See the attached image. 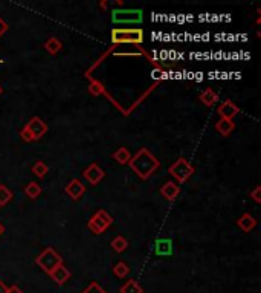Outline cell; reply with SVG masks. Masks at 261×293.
Returning <instances> with one entry per match:
<instances>
[{
    "label": "cell",
    "mask_w": 261,
    "mask_h": 293,
    "mask_svg": "<svg viewBox=\"0 0 261 293\" xmlns=\"http://www.w3.org/2000/svg\"><path fill=\"white\" fill-rule=\"evenodd\" d=\"M160 194L163 195L165 199L173 202L177 199V195L180 194V186L176 182H167L162 188H160Z\"/></svg>",
    "instance_id": "cell-13"
},
{
    "label": "cell",
    "mask_w": 261,
    "mask_h": 293,
    "mask_svg": "<svg viewBox=\"0 0 261 293\" xmlns=\"http://www.w3.org/2000/svg\"><path fill=\"white\" fill-rule=\"evenodd\" d=\"M3 232H5V226L2 225V222H0V237L3 235Z\"/></svg>",
    "instance_id": "cell-32"
},
{
    "label": "cell",
    "mask_w": 261,
    "mask_h": 293,
    "mask_svg": "<svg viewBox=\"0 0 261 293\" xmlns=\"http://www.w3.org/2000/svg\"><path fill=\"white\" fill-rule=\"evenodd\" d=\"M240 112V109L237 107L231 100H225L219 107H217V113L220 115L222 119H232L234 116H237Z\"/></svg>",
    "instance_id": "cell-11"
},
{
    "label": "cell",
    "mask_w": 261,
    "mask_h": 293,
    "mask_svg": "<svg viewBox=\"0 0 261 293\" xmlns=\"http://www.w3.org/2000/svg\"><path fill=\"white\" fill-rule=\"evenodd\" d=\"M251 199L255 202V203H261V186L258 185V186H255L252 191H251Z\"/></svg>",
    "instance_id": "cell-27"
},
{
    "label": "cell",
    "mask_w": 261,
    "mask_h": 293,
    "mask_svg": "<svg viewBox=\"0 0 261 293\" xmlns=\"http://www.w3.org/2000/svg\"><path fill=\"white\" fill-rule=\"evenodd\" d=\"M8 293H25V292H23L18 286H11L9 290H8Z\"/></svg>",
    "instance_id": "cell-30"
},
{
    "label": "cell",
    "mask_w": 261,
    "mask_h": 293,
    "mask_svg": "<svg viewBox=\"0 0 261 293\" xmlns=\"http://www.w3.org/2000/svg\"><path fill=\"white\" fill-rule=\"evenodd\" d=\"M49 277L58 284V286H63L66 281H69V278L72 277V274H70L69 269L64 266V264H60L58 267H55L54 271L49 274Z\"/></svg>",
    "instance_id": "cell-12"
},
{
    "label": "cell",
    "mask_w": 261,
    "mask_h": 293,
    "mask_svg": "<svg viewBox=\"0 0 261 293\" xmlns=\"http://www.w3.org/2000/svg\"><path fill=\"white\" fill-rule=\"evenodd\" d=\"M44 49L47 52H49L51 55H57L60 52V49H61V41L57 38V37H51V38H47L44 41Z\"/></svg>",
    "instance_id": "cell-19"
},
{
    "label": "cell",
    "mask_w": 261,
    "mask_h": 293,
    "mask_svg": "<svg viewBox=\"0 0 261 293\" xmlns=\"http://www.w3.org/2000/svg\"><path fill=\"white\" fill-rule=\"evenodd\" d=\"M35 264L38 267H41L43 271L49 275L55 267H58L60 264H63V258L60 257V254L52 249V248H46L37 258H35Z\"/></svg>",
    "instance_id": "cell-2"
},
{
    "label": "cell",
    "mask_w": 261,
    "mask_h": 293,
    "mask_svg": "<svg viewBox=\"0 0 261 293\" xmlns=\"http://www.w3.org/2000/svg\"><path fill=\"white\" fill-rule=\"evenodd\" d=\"M110 246L115 252H124L129 248V241L123 237V235H116L112 241H110Z\"/></svg>",
    "instance_id": "cell-20"
},
{
    "label": "cell",
    "mask_w": 261,
    "mask_h": 293,
    "mask_svg": "<svg viewBox=\"0 0 261 293\" xmlns=\"http://www.w3.org/2000/svg\"><path fill=\"white\" fill-rule=\"evenodd\" d=\"M120 293H144V289L136 280H129L120 287Z\"/></svg>",
    "instance_id": "cell-17"
},
{
    "label": "cell",
    "mask_w": 261,
    "mask_h": 293,
    "mask_svg": "<svg viewBox=\"0 0 261 293\" xmlns=\"http://www.w3.org/2000/svg\"><path fill=\"white\" fill-rule=\"evenodd\" d=\"M142 18H144V14H142L140 9H115L112 12V21L113 23H120V24H126V23H140Z\"/></svg>",
    "instance_id": "cell-6"
},
{
    "label": "cell",
    "mask_w": 261,
    "mask_h": 293,
    "mask_svg": "<svg viewBox=\"0 0 261 293\" xmlns=\"http://www.w3.org/2000/svg\"><path fill=\"white\" fill-rule=\"evenodd\" d=\"M235 129V124L232 119H219L216 122V130L222 135V136H229L232 133V130Z\"/></svg>",
    "instance_id": "cell-15"
},
{
    "label": "cell",
    "mask_w": 261,
    "mask_h": 293,
    "mask_svg": "<svg viewBox=\"0 0 261 293\" xmlns=\"http://www.w3.org/2000/svg\"><path fill=\"white\" fill-rule=\"evenodd\" d=\"M12 197H14L12 191L8 186H5V185H0V206H2V208L6 206L12 200Z\"/></svg>",
    "instance_id": "cell-22"
},
{
    "label": "cell",
    "mask_w": 261,
    "mask_h": 293,
    "mask_svg": "<svg viewBox=\"0 0 261 293\" xmlns=\"http://www.w3.org/2000/svg\"><path fill=\"white\" fill-rule=\"evenodd\" d=\"M112 223H113L112 215H110L107 211L100 209V211H97V212H95V214L92 215V218L89 220V223H87V228H89L90 232H93L95 235H100V234H103L104 231H107V229L112 226Z\"/></svg>",
    "instance_id": "cell-3"
},
{
    "label": "cell",
    "mask_w": 261,
    "mask_h": 293,
    "mask_svg": "<svg viewBox=\"0 0 261 293\" xmlns=\"http://www.w3.org/2000/svg\"><path fill=\"white\" fill-rule=\"evenodd\" d=\"M112 272H113V275L118 277V278H126V277L130 274V267H129V264L124 263V261H118V263L113 266Z\"/></svg>",
    "instance_id": "cell-21"
},
{
    "label": "cell",
    "mask_w": 261,
    "mask_h": 293,
    "mask_svg": "<svg viewBox=\"0 0 261 293\" xmlns=\"http://www.w3.org/2000/svg\"><path fill=\"white\" fill-rule=\"evenodd\" d=\"M20 136H21V139L25 141V142H32V138H31V135L25 130V129H21L20 130Z\"/></svg>",
    "instance_id": "cell-29"
},
{
    "label": "cell",
    "mask_w": 261,
    "mask_h": 293,
    "mask_svg": "<svg viewBox=\"0 0 261 293\" xmlns=\"http://www.w3.org/2000/svg\"><path fill=\"white\" fill-rule=\"evenodd\" d=\"M113 159L118 162V163H121V165H127L131 159V154L130 151L126 148V146H120L115 153H113Z\"/></svg>",
    "instance_id": "cell-18"
},
{
    "label": "cell",
    "mask_w": 261,
    "mask_h": 293,
    "mask_svg": "<svg viewBox=\"0 0 261 293\" xmlns=\"http://www.w3.org/2000/svg\"><path fill=\"white\" fill-rule=\"evenodd\" d=\"M200 101L206 106V107H212L217 101H219V95L212 90V89H205L200 93Z\"/></svg>",
    "instance_id": "cell-16"
},
{
    "label": "cell",
    "mask_w": 261,
    "mask_h": 293,
    "mask_svg": "<svg viewBox=\"0 0 261 293\" xmlns=\"http://www.w3.org/2000/svg\"><path fill=\"white\" fill-rule=\"evenodd\" d=\"M174 252V244L173 240L168 237H163V238H157L154 243V254L159 257H168Z\"/></svg>",
    "instance_id": "cell-9"
},
{
    "label": "cell",
    "mask_w": 261,
    "mask_h": 293,
    "mask_svg": "<svg viewBox=\"0 0 261 293\" xmlns=\"http://www.w3.org/2000/svg\"><path fill=\"white\" fill-rule=\"evenodd\" d=\"M9 29V24L3 20V18H0V37H3Z\"/></svg>",
    "instance_id": "cell-28"
},
{
    "label": "cell",
    "mask_w": 261,
    "mask_h": 293,
    "mask_svg": "<svg viewBox=\"0 0 261 293\" xmlns=\"http://www.w3.org/2000/svg\"><path fill=\"white\" fill-rule=\"evenodd\" d=\"M89 93L93 95V96H98V95L104 93V87L100 83H97V81H92L90 86H89Z\"/></svg>",
    "instance_id": "cell-26"
},
{
    "label": "cell",
    "mask_w": 261,
    "mask_h": 293,
    "mask_svg": "<svg viewBox=\"0 0 261 293\" xmlns=\"http://www.w3.org/2000/svg\"><path fill=\"white\" fill-rule=\"evenodd\" d=\"M2 93H3V87H2V86H0V95H2Z\"/></svg>",
    "instance_id": "cell-33"
},
{
    "label": "cell",
    "mask_w": 261,
    "mask_h": 293,
    "mask_svg": "<svg viewBox=\"0 0 261 293\" xmlns=\"http://www.w3.org/2000/svg\"><path fill=\"white\" fill-rule=\"evenodd\" d=\"M23 129H25L31 135L32 141H38V139H41L47 133V124L38 116L31 118L29 122H26V126Z\"/></svg>",
    "instance_id": "cell-7"
},
{
    "label": "cell",
    "mask_w": 261,
    "mask_h": 293,
    "mask_svg": "<svg viewBox=\"0 0 261 293\" xmlns=\"http://www.w3.org/2000/svg\"><path fill=\"white\" fill-rule=\"evenodd\" d=\"M47 171H49V166H47L43 160H37V162L32 165V173H34V176H37L38 179H43V177L47 174Z\"/></svg>",
    "instance_id": "cell-24"
},
{
    "label": "cell",
    "mask_w": 261,
    "mask_h": 293,
    "mask_svg": "<svg viewBox=\"0 0 261 293\" xmlns=\"http://www.w3.org/2000/svg\"><path fill=\"white\" fill-rule=\"evenodd\" d=\"M144 41L142 29H112V43H133L140 44Z\"/></svg>",
    "instance_id": "cell-5"
},
{
    "label": "cell",
    "mask_w": 261,
    "mask_h": 293,
    "mask_svg": "<svg viewBox=\"0 0 261 293\" xmlns=\"http://www.w3.org/2000/svg\"><path fill=\"white\" fill-rule=\"evenodd\" d=\"M237 226H239L243 232H251L255 226H257V220L251 215V214H243L239 220H237Z\"/></svg>",
    "instance_id": "cell-14"
},
{
    "label": "cell",
    "mask_w": 261,
    "mask_h": 293,
    "mask_svg": "<svg viewBox=\"0 0 261 293\" xmlns=\"http://www.w3.org/2000/svg\"><path fill=\"white\" fill-rule=\"evenodd\" d=\"M129 165L134 171V174L139 176V179L147 180L154 174V171L159 168L160 163L156 156L151 154L147 148H140L134 156H131Z\"/></svg>",
    "instance_id": "cell-1"
},
{
    "label": "cell",
    "mask_w": 261,
    "mask_h": 293,
    "mask_svg": "<svg viewBox=\"0 0 261 293\" xmlns=\"http://www.w3.org/2000/svg\"><path fill=\"white\" fill-rule=\"evenodd\" d=\"M106 173L104 169L98 163H92L83 171V177L90 183V185H98L104 179Z\"/></svg>",
    "instance_id": "cell-8"
},
{
    "label": "cell",
    "mask_w": 261,
    "mask_h": 293,
    "mask_svg": "<svg viewBox=\"0 0 261 293\" xmlns=\"http://www.w3.org/2000/svg\"><path fill=\"white\" fill-rule=\"evenodd\" d=\"M86 192V186L80 179H72L66 185V194L72 200H78L83 197V194Z\"/></svg>",
    "instance_id": "cell-10"
},
{
    "label": "cell",
    "mask_w": 261,
    "mask_h": 293,
    "mask_svg": "<svg viewBox=\"0 0 261 293\" xmlns=\"http://www.w3.org/2000/svg\"><path fill=\"white\" fill-rule=\"evenodd\" d=\"M81 293H107V292H106L98 283H95V281H93V283H90Z\"/></svg>",
    "instance_id": "cell-25"
},
{
    "label": "cell",
    "mask_w": 261,
    "mask_h": 293,
    "mask_svg": "<svg viewBox=\"0 0 261 293\" xmlns=\"http://www.w3.org/2000/svg\"><path fill=\"white\" fill-rule=\"evenodd\" d=\"M168 173H170L171 177L176 179V182L179 185V183H185L189 177L194 174V166L189 163L186 159L180 157L170 166Z\"/></svg>",
    "instance_id": "cell-4"
},
{
    "label": "cell",
    "mask_w": 261,
    "mask_h": 293,
    "mask_svg": "<svg viewBox=\"0 0 261 293\" xmlns=\"http://www.w3.org/2000/svg\"><path fill=\"white\" fill-rule=\"evenodd\" d=\"M9 287L3 283V281H0V293H8Z\"/></svg>",
    "instance_id": "cell-31"
},
{
    "label": "cell",
    "mask_w": 261,
    "mask_h": 293,
    "mask_svg": "<svg viewBox=\"0 0 261 293\" xmlns=\"http://www.w3.org/2000/svg\"><path fill=\"white\" fill-rule=\"evenodd\" d=\"M25 194L28 195L31 200H35L38 195L41 194V186L37 182H29L26 185V188H25Z\"/></svg>",
    "instance_id": "cell-23"
},
{
    "label": "cell",
    "mask_w": 261,
    "mask_h": 293,
    "mask_svg": "<svg viewBox=\"0 0 261 293\" xmlns=\"http://www.w3.org/2000/svg\"><path fill=\"white\" fill-rule=\"evenodd\" d=\"M2 63H3V60H0V64H2Z\"/></svg>",
    "instance_id": "cell-34"
}]
</instances>
